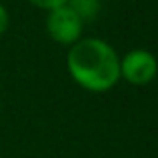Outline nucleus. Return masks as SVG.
I'll list each match as a JSON object with an SVG mask.
<instances>
[{
  "label": "nucleus",
  "mask_w": 158,
  "mask_h": 158,
  "mask_svg": "<svg viewBox=\"0 0 158 158\" xmlns=\"http://www.w3.org/2000/svg\"><path fill=\"white\" fill-rule=\"evenodd\" d=\"M68 6L78 14L82 22L94 20L100 12V0H68Z\"/></svg>",
  "instance_id": "obj_4"
},
{
  "label": "nucleus",
  "mask_w": 158,
  "mask_h": 158,
  "mask_svg": "<svg viewBox=\"0 0 158 158\" xmlns=\"http://www.w3.org/2000/svg\"><path fill=\"white\" fill-rule=\"evenodd\" d=\"M82 28H84V22L78 18V14L68 4H64V6H60V8H54V10H48L46 32L56 42L70 44V46H72L74 42L80 40Z\"/></svg>",
  "instance_id": "obj_3"
},
{
  "label": "nucleus",
  "mask_w": 158,
  "mask_h": 158,
  "mask_svg": "<svg viewBox=\"0 0 158 158\" xmlns=\"http://www.w3.org/2000/svg\"><path fill=\"white\" fill-rule=\"evenodd\" d=\"M8 24H10V16H8V10L0 4V36L8 30Z\"/></svg>",
  "instance_id": "obj_6"
},
{
  "label": "nucleus",
  "mask_w": 158,
  "mask_h": 158,
  "mask_svg": "<svg viewBox=\"0 0 158 158\" xmlns=\"http://www.w3.org/2000/svg\"><path fill=\"white\" fill-rule=\"evenodd\" d=\"M158 74V60L150 50L134 48L120 58V78L132 86L150 84Z\"/></svg>",
  "instance_id": "obj_2"
},
{
  "label": "nucleus",
  "mask_w": 158,
  "mask_h": 158,
  "mask_svg": "<svg viewBox=\"0 0 158 158\" xmlns=\"http://www.w3.org/2000/svg\"><path fill=\"white\" fill-rule=\"evenodd\" d=\"M72 80L88 92H106L120 80V56L100 38H80L66 56Z\"/></svg>",
  "instance_id": "obj_1"
},
{
  "label": "nucleus",
  "mask_w": 158,
  "mask_h": 158,
  "mask_svg": "<svg viewBox=\"0 0 158 158\" xmlns=\"http://www.w3.org/2000/svg\"><path fill=\"white\" fill-rule=\"evenodd\" d=\"M28 2L34 4L36 8H42V10H54V8L68 4V0H28Z\"/></svg>",
  "instance_id": "obj_5"
}]
</instances>
